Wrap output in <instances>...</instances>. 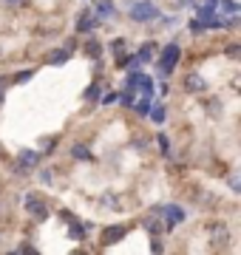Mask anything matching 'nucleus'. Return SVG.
Listing matches in <instances>:
<instances>
[{
	"label": "nucleus",
	"mask_w": 241,
	"mask_h": 255,
	"mask_svg": "<svg viewBox=\"0 0 241 255\" xmlns=\"http://www.w3.org/2000/svg\"><path fill=\"white\" fill-rule=\"evenodd\" d=\"M130 20H136V23H148V20L159 17V9L150 3V0H142V3H133L130 6Z\"/></svg>",
	"instance_id": "obj_1"
},
{
	"label": "nucleus",
	"mask_w": 241,
	"mask_h": 255,
	"mask_svg": "<svg viewBox=\"0 0 241 255\" xmlns=\"http://www.w3.org/2000/svg\"><path fill=\"white\" fill-rule=\"evenodd\" d=\"M179 46L176 43H170V46H165V51H162V60H159V71L162 74H170V68L179 63Z\"/></svg>",
	"instance_id": "obj_2"
},
{
	"label": "nucleus",
	"mask_w": 241,
	"mask_h": 255,
	"mask_svg": "<svg viewBox=\"0 0 241 255\" xmlns=\"http://www.w3.org/2000/svg\"><path fill=\"white\" fill-rule=\"evenodd\" d=\"M162 221H165L167 230L179 227L182 221H185V210L179 207V204H170V207H162Z\"/></svg>",
	"instance_id": "obj_3"
},
{
	"label": "nucleus",
	"mask_w": 241,
	"mask_h": 255,
	"mask_svg": "<svg viewBox=\"0 0 241 255\" xmlns=\"http://www.w3.org/2000/svg\"><path fill=\"white\" fill-rule=\"evenodd\" d=\"M26 210L34 216L37 221H43V219H48V207H46V201H40L34 193H28L26 196Z\"/></svg>",
	"instance_id": "obj_4"
},
{
	"label": "nucleus",
	"mask_w": 241,
	"mask_h": 255,
	"mask_svg": "<svg viewBox=\"0 0 241 255\" xmlns=\"http://www.w3.org/2000/svg\"><path fill=\"white\" fill-rule=\"evenodd\" d=\"M145 227H148L150 236H162V233H165L167 227H165V221H162V207H156L148 219H145Z\"/></svg>",
	"instance_id": "obj_5"
},
{
	"label": "nucleus",
	"mask_w": 241,
	"mask_h": 255,
	"mask_svg": "<svg viewBox=\"0 0 241 255\" xmlns=\"http://www.w3.org/2000/svg\"><path fill=\"white\" fill-rule=\"evenodd\" d=\"M40 162V153L37 150H20L17 156V167H20V173H26V170H34Z\"/></svg>",
	"instance_id": "obj_6"
},
{
	"label": "nucleus",
	"mask_w": 241,
	"mask_h": 255,
	"mask_svg": "<svg viewBox=\"0 0 241 255\" xmlns=\"http://www.w3.org/2000/svg\"><path fill=\"white\" fill-rule=\"evenodd\" d=\"M128 233V227H122V224H114V227H105L102 230V244L108 247V244H117L122 236Z\"/></svg>",
	"instance_id": "obj_7"
},
{
	"label": "nucleus",
	"mask_w": 241,
	"mask_h": 255,
	"mask_svg": "<svg viewBox=\"0 0 241 255\" xmlns=\"http://www.w3.org/2000/svg\"><path fill=\"white\" fill-rule=\"evenodd\" d=\"M213 11H219V14H230V17H236L241 11L239 3H233V0H213Z\"/></svg>",
	"instance_id": "obj_8"
},
{
	"label": "nucleus",
	"mask_w": 241,
	"mask_h": 255,
	"mask_svg": "<svg viewBox=\"0 0 241 255\" xmlns=\"http://www.w3.org/2000/svg\"><path fill=\"white\" fill-rule=\"evenodd\" d=\"M185 88H187V91H204V88H207V82H204L199 74H190V77L185 80Z\"/></svg>",
	"instance_id": "obj_9"
},
{
	"label": "nucleus",
	"mask_w": 241,
	"mask_h": 255,
	"mask_svg": "<svg viewBox=\"0 0 241 255\" xmlns=\"http://www.w3.org/2000/svg\"><path fill=\"white\" fill-rule=\"evenodd\" d=\"M94 26H97V20H94L88 11H85L83 17H80V23H77V31H91Z\"/></svg>",
	"instance_id": "obj_10"
},
{
	"label": "nucleus",
	"mask_w": 241,
	"mask_h": 255,
	"mask_svg": "<svg viewBox=\"0 0 241 255\" xmlns=\"http://www.w3.org/2000/svg\"><path fill=\"white\" fill-rule=\"evenodd\" d=\"M111 11H114V0H100L97 14H100V17H111Z\"/></svg>",
	"instance_id": "obj_11"
},
{
	"label": "nucleus",
	"mask_w": 241,
	"mask_h": 255,
	"mask_svg": "<svg viewBox=\"0 0 241 255\" xmlns=\"http://www.w3.org/2000/svg\"><path fill=\"white\" fill-rule=\"evenodd\" d=\"M65 60H68V51H65V48H60V51H51V54H48V63H51V65H60V63H65Z\"/></svg>",
	"instance_id": "obj_12"
},
{
	"label": "nucleus",
	"mask_w": 241,
	"mask_h": 255,
	"mask_svg": "<svg viewBox=\"0 0 241 255\" xmlns=\"http://www.w3.org/2000/svg\"><path fill=\"white\" fill-rule=\"evenodd\" d=\"M150 57H153V46H150V43H145V46L139 48V54H136V60H139V63H148Z\"/></svg>",
	"instance_id": "obj_13"
},
{
	"label": "nucleus",
	"mask_w": 241,
	"mask_h": 255,
	"mask_svg": "<svg viewBox=\"0 0 241 255\" xmlns=\"http://www.w3.org/2000/svg\"><path fill=\"white\" fill-rule=\"evenodd\" d=\"M68 221H71V219H68ZM68 236L74 238V241H80V238L85 236V230L80 227V224H77V221H71V230H68Z\"/></svg>",
	"instance_id": "obj_14"
},
{
	"label": "nucleus",
	"mask_w": 241,
	"mask_h": 255,
	"mask_svg": "<svg viewBox=\"0 0 241 255\" xmlns=\"http://www.w3.org/2000/svg\"><path fill=\"white\" fill-rule=\"evenodd\" d=\"M71 153H74V159H91V150H88L85 145H74Z\"/></svg>",
	"instance_id": "obj_15"
},
{
	"label": "nucleus",
	"mask_w": 241,
	"mask_h": 255,
	"mask_svg": "<svg viewBox=\"0 0 241 255\" xmlns=\"http://www.w3.org/2000/svg\"><path fill=\"white\" fill-rule=\"evenodd\" d=\"M148 114H150V119H153V122H165V108H162V105H156V108H150Z\"/></svg>",
	"instance_id": "obj_16"
},
{
	"label": "nucleus",
	"mask_w": 241,
	"mask_h": 255,
	"mask_svg": "<svg viewBox=\"0 0 241 255\" xmlns=\"http://www.w3.org/2000/svg\"><path fill=\"white\" fill-rule=\"evenodd\" d=\"M213 236H216V241H219V244H222V241H227V227H224V224L213 227Z\"/></svg>",
	"instance_id": "obj_17"
},
{
	"label": "nucleus",
	"mask_w": 241,
	"mask_h": 255,
	"mask_svg": "<svg viewBox=\"0 0 241 255\" xmlns=\"http://www.w3.org/2000/svg\"><path fill=\"white\" fill-rule=\"evenodd\" d=\"M159 147H162V153L165 156H170V142H167L165 133H159Z\"/></svg>",
	"instance_id": "obj_18"
},
{
	"label": "nucleus",
	"mask_w": 241,
	"mask_h": 255,
	"mask_svg": "<svg viewBox=\"0 0 241 255\" xmlns=\"http://www.w3.org/2000/svg\"><path fill=\"white\" fill-rule=\"evenodd\" d=\"M227 57H230V60H239V57H241V46H236V43L227 46Z\"/></svg>",
	"instance_id": "obj_19"
},
{
	"label": "nucleus",
	"mask_w": 241,
	"mask_h": 255,
	"mask_svg": "<svg viewBox=\"0 0 241 255\" xmlns=\"http://www.w3.org/2000/svg\"><path fill=\"white\" fill-rule=\"evenodd\" d=\"M133 108L139 111V114H148V111H150V97H145V100H142L139 105H133Z\"/></svg>",
	"instance_id": "obj_20"
},
{
	"label": "nucleus",
	"mask_w": 241,
	"mask_h": 255,
	"mask_svg": "<svg viewBox=\"0 0 241 255\" xmlns=\"http://www.w3.org/2000/svg\"><path fill=\"white\" fill-rule=\"evenodd\" d=\"M3 6H9V9H23L26 0H3Z\"/></svg>",
	"instance_id": "obj_21"
},
{
	"label": "nucleus",
	"mask_w": 241,
	"mask_h": 255,
	"mask_svg": "<svg viewBox=\"0 0 241 255\" xmlns=\"http://www.w3.org/2000/svg\"><path fill=\"white\" fill-rule=\"evenodd\" d=\"M227 182H230V187H233V190H236V193H239V190H241V182H239V173H230V179H227Z\"/></svg>",
	"instance_id": "obj_22"
},
{
	"label": "nucleus",
	"mask_w": 241,
	"mask_h": 255,
	"mask_svg": "<svg viewBox=\"0 0 241 255\" xmlns=\"http://www.w3.org/2000/svg\"><path fill=\"white\" fill-rule=\"evenodd\" d=\"M190 31H193V34H202V31H204V23H202V20H193V23H190Z\"/></svg>",
	"instance_id": "obj_23"
},
{
	"label": "nucleus",
	"mask_w": 241,
	"mask_h": 255,
	"mask_svg": "<svg viewBox=\"0 0 241 255\" xmlns=\"http://www.w3.org/2000/svg\"><path fill=\"white\" fill-rule=\"evenodd\" d=\"M85 97H88V100H97V97H100V88H97V85H91V88H88V94H85Z\"/></svg>",
	"instance_id": "obj_24"
},
{
	"label": "nucleus",
	"mask_w": 241,
	"mask_h": 255,
	"mask_svg": "<svg viewBox=\"0 0 241 255\" xmlns=\"http://www.w3.org/2000/svg\"><path fill=\"white\" fill-rule=\"evenodd\" d=\"M28 77H31V71H20V74H17V77H14V82H26V80H28Z\"/></svg>",
	"instance_id": "obj_25"
},
{
	"label": "nucleus",
	"mask_w": 241,
	"mask_h": 255,
	"mask_svg": "<svg viewBox=\"0 0 241 255\" xmlns=\"http://www.w3.org/2000/svg\"><path fill=\"white\" fill-rule=\"evenodd\" d=\"M88 54L97 57V54H100V46H97V43H88Z\"/></svg>",
	"instance_id": "obj_26"
},
{
	"label": "nucleus",
	"mask_w": 241,
	"mask_h": 255,
	"mask_svg": "<svg viewBox=\"0 0 241 255\" xmlns=\"http://www.w3.org/2000/svg\"><path fill=\"white\" fill-rule=\"evenodd\" d=\"M3 85H6V82H3V77H0V94H3Z\"/></svg>",
	"instance_id": "obj_27"
}]
</instances>
